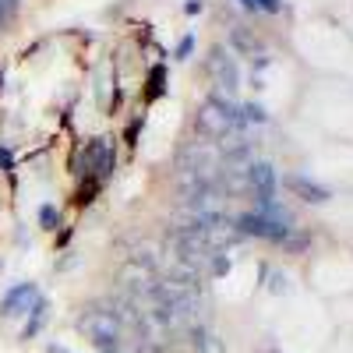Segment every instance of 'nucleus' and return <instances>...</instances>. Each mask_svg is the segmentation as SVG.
Returning a JSON list of instances; mask_svg holds the SVG:
<instances>
[{"instance_id":"1","label":"nucleus","mask_w":353,"mask_h":353,"mask_svg":"<svg viewBox=\"0 0 353 353\" xmlns=\"http://www.w3.org/2000/svg\"><path fill=\"white\" fill-rule=\"evenodd\" d=\"M78 329L85 332V339H92L96 350L103 353H121L124 346V325L121 318L110 311V304H92L78 314Z\"/></svg>"},{"instance_id":"2","label":"nucleus","mask_w":353,"mask_h":353,"mask_svg":"<svg viewBox=\"0 0 353 353\" xmlns=\"http://www.w3.org/2000/svg\"><path fill=\"white\" fill-rule=\"evenodd\" d=\"M237 237H261V241H286L290 237V226H283L279 219H269L261 212H241L230 219Z\"/></svg>"},{"instance_id":"3","label":"nucleus","mask_w":353,"mask_h":353,"mask_svg":"<svg viewBox=\"0 0 353 353\" xmlns=\"http://www.w3.org/2000/svg\"><path fill=\"white\" fill-rule=\"evenodd\" d=\"M209 78L216 81V88H223V92H233L237 88V81H241V74H237V64H233V57L223 50V46H216L212 53H209Z\"/></svg>"},{"instance_id":"4","label":"nucleus","mask_w":353,"mask_h":353,"mask_svg":"<svg viewBox=\"0 0 353 353\" xmlns=\"http://www.w3.org/2000/svg\"><path fill=\"white\" fill-rule=\"evenodd\" d=\"M248 191H254L261 209H265V205H272V198H276V170L269 163H251V170H248Z\"/></svg>"},{"instance_id":"5","label":"nucleus","mask_w":353,"mask_h":353,"mask_svg":"<svg viewBox=\"0 0 353 353\" xmlns=\"http://www.w3.org/2000/svg\"><path fill=\"white\" fill-rule=\"evenodd\" d=\"M36 301H39V290L32 283H18L14 290L4 293V301H0V314H4V318L25 314L28 307H36Z\"/></svg>"},{"instance_id":"6","label":"nucleus","mask_w":353,"mask_h":353,"mask_svg":"<svg viewBox=\"0 0 353 353\" xmlns=\"http://www.w3.org/2000/svg\"><path fill=\"white\" fill-rule=\"evenodd\" d=\"M85 163H88V170L96 173V181H106V176L113 173V163H117L110 141L106 138H96L92 145H88V152H85Z\"/></svg>"},{"instance_id":"7","label":"nucleus","mask_w":353,"mask_h":353,"mask_svg":"<svg viewBox=\"0 0 353 353\" xmlns=\"http://www.w3.org/2000/svg\"><path fill=\"white\" fill-rule=\"evenodd\" d=\"M286 188H290L293 194H297V198L311 201V205H321V201H329V188H321V184L307 181V176H286Z\"/></svg>"},{"instance_id":"8","label":"nucleus","mask_w":353,"mask_h":353,"mask_svg":"<svg viewBox=\"0 0 353 353\" xmlns=\"http://www.w3.org/2000/svg\"><path fill=\"white\" fill-rule=\"evenodd\" d=\"M188 332H191V346H194V353H226L223 339H219L216 332H209L205 325H191Z\"/></svg>"},{"instance_id":"9","label":"nucleus","mask_w":353,"mask_h":353,"mask_svg":"<svg viewBox=\"0 0 353 353\" xmlns=\"http://www.w3.org/2000/svg\"><path fill=\"white\" fill-rule=\"evenodd\" d=\"M237 121H241L244 131L248 128H258V124H265V110L261 106H251V103H241L237 106Z\"/></svg>"},{"instance_id":"10","label":"nucleus","mask_w":353,"mask_h":353,"mask_svg":"<svg viewBox=\"0 0 353 353\" xmlns=\"http://www.w3.org/2000/svg\"><path fill=\"white\" fill-rule=\"evenodd\" d=\"M233 46H237V50H244L248 57H254V53H261V50H265L258 39H251V36L244 32V28H233Z\"/></svg>"},{"instance_id":"11","label":"nucleus","mask_w":353,"mask_h":353,"mask_svg":"<svg viewBox=\"0 0 353 353\" xmlns=\"http://www.w3.org/2000/svg\"><path fill=\"white\" fill-rule=\"evenodd\" d=\"M43 314H46V304H43V301H36V307H32V321H28V325H25V332H21L25 339L39 332V325H43Z\"/></svg>"},{"instance_id":"12","label":"nucleus","mask_w":353,"mask_h":353,"mask_svg":"<svg viewBox=\"0 0 353 353\" xmlns=\"http://www.w3.org/2000/svg\"><path fill=\"white\" fill-rule=\"evenodd\" d=\"M39 219H43V226H46V230H53V223H57V209H53V205H43Z\"/></svg>"},{"instance_id":"13","label":"nucleus","mask_w":353,"mask_h":353,"mask_svg":"<svg viewBox=\"0 0 353 353\" xmlns=\"http://www.w3.org/2000/svg\"><path fill=\"white\" fill-rule=\"evenodd\" d=\"M254 8H261V11H269V14H276L283 4H279V0H254Z\"/></svg>"},{"instance_id":"14","label":"nucleus","mask_w":353,"mask_h":353,"mask_svg":"<svg viewBox=\"0 0 353 353\" xmlns=\"http://www.w3.org/2000/svg\"><path fill=\"white\" fill-rule=\"evenodd\" d=\"M191 46H194V39H191V36H188V39H181V46H176V57L184 61V57L191 53Z\"/></svg>"},{"instance_id":"15","label":"nucleus","mask_w":353,"mask_h":353,"mask_svg":"<svg viewBox=\"0 0 353 353\" xmlns=\"http://www.w3.org/2000/svg\"><path fill=\"white\" fill-rule=\"evenodd\" d=\"M159 88H163V68L152 71V96H159Z\"/></svg>"},{"instance_id":"16","label":"nucleus","mask_w":353,"mask_h":353,"mask_svg":"<svg viewBox=\"0 0 353 353\" xmlns=\"http://www.w3.org/2000/svg\"><path fill=\"white\" fill-rule=\"evenodd\" d=\"M0 170H11V152L0 149Z\"/></svg>"},{"instance_id":"17","label":"nucleus","mask_w":353,"mask_h":353,"mask_svg":"<svg viewBox=\"0 0 353 353\" xmlns=\"http://www.w3.org/2000/svg\"><path fill=\"white\" fill-rule=\"evenodd\" d=\"M241 4H244V8H254V0H241Z\"/></svg>"},{"instance_id":"18","label":"nucleus","mask_w":353,"mask_h":353,"mask_svg":"<svg viewBox=\"0 0 353 353\" xmlns=\"http://www.w3.org/2000/svg\"><path fill=\"white\" fill-rule=\"evenodd\" d=\"M53 353H68V350H57V346H53Z\"/></svg>"},{"instance_id":"19","label":"nucleus","mask_w":353,"mask_h":353,"mask_svg":"<svg viewBox=\"0 0 353 353\" xmlns=\"http://www.w3.org/2000/svg\"><path fill=\"white\" fill-rule=\"evenodd\" d=\"M8 4H14V8H18V0H8Z\"/></svg>"}]
</instances>
